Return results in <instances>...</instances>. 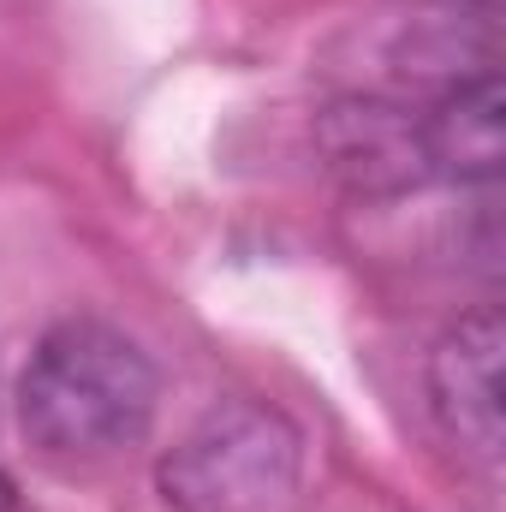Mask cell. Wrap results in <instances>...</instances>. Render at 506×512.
<instances>
[{
  "mask_svg": "<svg viewBox=\"0 0 506 512\" xmlns=\"http://www.w3.org/2000/svg\"><path fill=\"white\" fill-rule=\"evenodd\" d=\"M155 364L114 322L72 316L42 334L24 382H18V423L30 447L54 465H96L120 447H137L155 423Z\"/></svg>",
  "mask_w": 506,
  "mask_h": 512,
  "instance_id": "obj_1",
  "label": "cell"
},
{
  "mask_svg": "<svg viewBox=\"0 0 506 512\" xmlns=\"http://www.w3.org/2000/svg\"><path fill=\"white\" fill-rule=\"evenodd\" d=\"M304 483L298 429L256 399L209 405L155 465L173 512H286Z\"/></svg>",
  "mask_w": 506,
  "mask_h": 512,
  "instance_id": "obj_2",
  "label": "cell"
},
{
  "mask_svg": "<svg viewBox=\"0 0 506 512\" xmlns=\"http://www.w3.org/2000/svg\"><path fill=\"white\" fill-rule=\"evenodd\" d=\"M316 149L364 197H399V191H417L435 179L423 114H411L399 102H376V96L334 102L316 120Z\"/></svg>",
  "mask_w": 506,
  "mask_h": 512,
  "instance_id": "obj_3",
  "label": "cell"
},
{
  "mask_svg": "<svg viewBox=\"0 0 506 512\" xmlns=\"http://www.w3.org/2000/svg\"><path fill=\"white\" fill-rule=\"evenodd\" d=\"M501 352H506V328L495 310H471L459 316L435 358H429V399L441 429L483 465L501 459Z\"/></svg>",
  "mask_w": 506,
  "mask_h": 512,
  "instance_id": "obj_4",
  "label": "cell"
},
{
  "mask_svg": "<svg viewBox=\"0 0 506 512\" xmlns=\"http://www.w3.org/2000/svg\"><path fill=\"white\" fill-rule=\"evenodd\" d=\"M429 137V167L435 179H459V185H495L506 161V131H501V78L477 72L441 90V102L423 114Z\"/></svg>",
  "mask_w": 506,
  "mask_h": 512,
  "instance_id": "obj_5",
  "label": "cell"
},
{
  "mask_svg": "<svg viewBox=\"0 0 506 512\" xmlns=\"http://www.w3.org/2000/svg\"><path fill=\"white\" fill-rule=\"evenodd\" d=\"M0 512H18V489H12V477L0 471Z\"/></svg>",
  "mask_w": 506,
  "mask_h": 512,
  "instance_id": "obj_6",
  "label": "cell"
},
{
  "mask_svg": "<svg viewBox=\"0 0 506 512\" xmlns=\"http://www.w3.org/2000/svg\"><path fill=\"white\" fill-rule=\"evenodd\" d=\"M465 6H471V12H483V18H495V12H501V0H465Z\"/></svg>",
  "mask_w": 506,
  "mask_h": 512,
  "instance_id": "obj_7",
  "label": "cell"
}]
</instances>
